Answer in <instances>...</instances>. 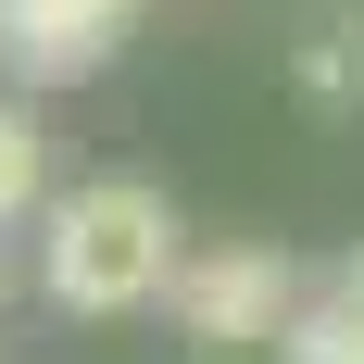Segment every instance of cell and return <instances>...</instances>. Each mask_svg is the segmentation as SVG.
<instances>
[{
    "label": "cell",
    "mask_w": 364,
    "mask_h": 364,
    "mask_svg": "<svg viewBox=\"0 0 364 364\" xmlns=\"http://www.w3.org/2000/svg\"><path fill=\"white\" fill-rule=\"evenodd\" d=\"M176 252H188V226H176V201L151 176H88V188H63L38 214V289L63 314H88V327L151 314L164 277H176Z\"/></svg>",
    "instance_id": "cell-1"
},
{
    "label": "cell",
    "mask_w": 364,
    "mask_h": 364,
    "mask_svg": "<svg viewBox=\"0 0 364 364\" xmlns=\"http://www.w3.org/2000/svg\"><path fill=\"white\" fill-rule=\"evenodd\" d=\"M301 301L289 252H264V239H239V252H176V277H164V314H176L188 364H264V339H277V314Z\"/></svg>",
    "instance_id": "cell-2"
},
{
    "label": "cell",
    "mask_w": 364,
    "mask_h": 364,
    "mask_svg": "<svg viewBox=\"0 0 364 364\" xmlns=\"http://www.w3.org/2000/svg\"><path fill=\"white\" fill-rule=\"evenodd\" d=\"M126 13L139 0H0V63L26 75V88H75V75L113 63Z\"/></svg>",
    "instance_id": "cell-3"
},
{
    "label": "cell",
    "mask_w": 364,
    "mask_h": 364,
    "mask_svg": "<svg viewBox=\"0 0 364 364\" xmlns=\"http://www.w3.org/2000/svg\"><path fill=\"white\" fill-rule=\"evenodd\" d=\"M264 364H364V301L301 289L289 314H277V339H264Z\"/></svg>",
    "instance_id": "cell-4"
},
{
    "label": "cell",
    "mask_w": 364,
    "mask_h": 364,
    "mask_svg": "<svg viewBox=\"0 0 364 364\" xmlns=\"http://www.w3.org/2000/svg\"><path fill=\"white\" fill-rule=\"evenodd\" d=\"M289 88L314 113H364V26H352V13H327V26L289 50Z\"/></svg>",
    "instance_id": "cell-5"
},
{
    "label": "cell",
    "mask_w": 364,
    "mask_h": 364,
    "mask_svg": "<svg viewBox=\"0 0 364 364\" xmlns=\"http://www.w3.org/2000/svg\"><path fill=\"white\" fill-rule=\"evenodd\" d=\"M38 201H50V139L26 101H0V226H26Z\"/></svg>",
    "instance_id": "cell-6"
},
{
    "label": "cell",
    "mask_w": 364,
    "mask_h": 364,
    "mask_svg": "<svg viewBox=\"0 0 364 364\" xmlns=\"http://www.w3.org/2000/svg\"><path fill=\"white\" fill-rule=\"evenodd\" d=\"M327 289H339V301H364V252H352V264H339V277H327Z\"/></svg>",
    "instance_id": "cell-7"
}]
</instances>
